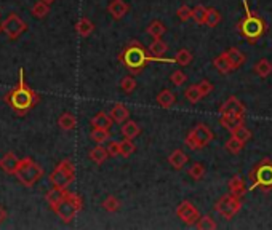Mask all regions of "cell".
Masks as SVG:
<instances>
[{
	"label": "cell",
	"mask_w": 272,
	"mask_h": 230,
	"mask_svg": "<svg viewBox=\"0 0 272 230\" xmlns=\"http://www.w3.org/2000/svg\"><path fill=\"white\" fill-rule=\"evenodd\" d=\"M109 157H120V141H109L107 144Z\"/></svg>",
	"instance_id": "47"
},
{
	"label": "cell",
	"mask_w": 272,
	"mask_h": 230,
	"mask_svg": "<svg viewBox=\"0 0 272 230\" xmlns=\"http://www.w3.org/2000/svg\"><path fill=\"white\" fill-rule=\"evenodd\" d=\"M50 13V7H48V3H45V2H37L36 5L32 7V15L36 16V18H45Z\"/></svg>",
	"instance_id": "42"
},
{
	"label": "cell",
	"mask_w": 272,
	"mask_h": 230,
	"mask_svg": "<svg viewBox=\"0 0 272 230\" xmlns=\"http://www.w3.org/2000/svg\"><path fill=\"white\" fill-rule=\"evenodd\" d=\"M135 152H136V146H135V142H133V139H126L125 137L124 141H120V157L128 158Z\"/></svg>",
	"instance_id": "36"
},
{
	"label": "cell",
	"mask_w": 272,
	"mask_h": 230,
	"mask_svg": "<svg viewBox=\"0 0 272 230\" xmlns=\"http://www.w3.org/2000/svg\"><path fill=\"white\" fill-rule=\"evenodd\" d=\"M230 134H232V136H235L237 139H239V141H242V142H244V144H247L248 141L251 139V131L247 128V126H245V123H242V125H239V126H237V128H235L234 131H230Z\"/></svg>",
	"instance_id": "35"
},
{
	"label": "cell",
	"mask_w": 272,
	"mask_h": 230,
	"mask_svg": "<svg viewBox=\"0 0 272 230\" xmlns=\"http://www.w3.org/2000/svg\"><path fill=\"white\" fill-rule=\"evenodd\" d=\"M103 208L107 212H117L120 210V200L114 195H109V197L103 201Z\"/></svg>",
	"instance_id": "41"
},
{
	"label": "cell",
	"mask_w": 272,
	"mask_h": 230,
	"mask_svg": "<svg viewBox=\"0 0 272 230\" xmlns=\"http://www.w3.org/2000/svg\"><path fill=\"white\" fill-rule=\"evenodd\" d=\"M42 2H45V3H48V5H51L55 2V0H42Z\"/></svg>",
	"instance_id": "49"
},
{
	"label": "cell",
	"mask_w": 272,
	"mask_h": 230,
	"mask_svg": "<svg viewBox=\"0 0 272 230\" xmlns=\"http://www.w3.org/2000/svg\"><path fill=\"white\" fill-rule=\"evenodd\" d=\"M173 59H175V64L181 66V67L183 66H189L190 61H192V53H190V51L186 50V48H181V50L176 51V55H175Z\"/></svg>",
	"instance_id": "32"
},
{
	"label": "cell",
	"mask_w": 272,
	"mask_h": 230,
	"mask_svg": "<svg viewBox=\"0 0 272 230\" xmlns=\"http://www.w3.org/2000/svg\"><path fill=\"white\" fill-rule=\"evenodd\" d=\"M120 131H122L124 137H126V139H135L136 136H140L141 128H140V125L136 122H133V120H126L125 123H122Z\"/></svg>",
	"instance_id": "24"
},
{
	"label": "cell",
	"mask_w": 272,
	"mask_h": 230,
	"mask_svg": "<svg viewBox=\"0 0 272 230\" xmlns=\"http://www.w3.org/2000/svg\"><path fill=\"white\" fill-rule=\"evenodd\" d=\"M2 31L7 34L11 40H16L26 31V24H24V21L20 19L16 15H10L8 18L2 22Z\"/></svg>",
	"instance_id": "11"
},
{
	"label": "cell",
	"mask_w": 272,
	"mask_h": 230,
	"mask_svg": "<svg viewBox=\"0 0 272 230\" xmlns=\"http://www.w3.org/2000/svg\"><path fill=\"white\" fill-rule=\"evenodd\" d=\"M188 162H189V157L181 151V149H176V151H173V152L170 153V157H168V163H170L175 170L184 168V166L188 165Z\"/></svg>",
	"instance_id": "20"
},
{
	"label": "cell",
	"mask_w": 272,
	"mask_h": 230,
	"mask_svg": "<svg viewBox=\"0 0 272 230\" xmlns=\"http://www.w3.org/2000/svg\"><path fill=\"white\" fill-rule=\"evenodd\" d=\"M95 29V24L91 22L88 18H80L77 21V24H75V31L80 37H88L91 32H93Z\"/></svg>",
	"instance_id": "28"
},
{
	"label": "cell",
	"mask_w": 272,
	"mask_h": 230,
	"mask_svg": "<svg viewBox=\"0 0 272 230\" xmlns=\"http://www.w3.org/2000/svg\"><path fill=\"white\" fill-rule=\"evenodd\" d=\"M66 193H67L66 189H60V187H53V189H51V191L47 193V203L50 205V208L55 210L56 206L66 198Z\"/></svg>",
	"instance_id": "21"
},
{
	"label": "cell",
	"mask_w": 272,
	"mask_h": 230,
	"mask_svg": "<svg viewBox=\"0 0 272 230\" xmlns=\"http://www.w3.org/2000/svg\"><path fill=\"white\" fill-rule=\"evenodd\" d=\"M58 125H60L61 130L64 131H71L75 128V125H77V120H75V115L69 114V112H64L58 120Z\"/></svg>",
	"instance_id": "30"
},
{
	"label": "cell",
	"mask_w": 272,
	"mask_h": 230,
	"mask_svg": "<svg viewBox=\"0 0 272 230\" xmlns=\"http://www.w3.org/2000/svg\"><path fill=\"white\" fill-rule=\"evenodd\" d=\"M188 176L194 181H200L205 176V166L204 163H192L190 168H188Z\"/></svg>",
	"instance_id": "37"
},
{
	"label": "cell",
	"mask_w": 272,
	"mask_h": 230,
	"mask_svg": "<svg viewBox=\"0 0 272 230\" xmlns=\"http://www.w3.org/2000/svg\"><path fill=\"white\" fill-rule=\"evenodd\" d=\"M234 115V117H245L247 114V107L237 96H230L228 97L223 106L219 107V115Z\"/></svg>",
	"instance_id": "12"
},
{
	"label": "cell",
	"mask_w": 272,
	"mask_h": 230,
	"mask_svg": "<svg viewBox=\"0 0 272 230\" xmlns=\"http://www.w3.org/2000/svg\"><path fill=\"white\" fill-rule=\"evenodd\" d=\"M248 179L251 181L250 191H256V189H261L264 192L272 191V160L263 158L254 165L248 174Z\"/></svg>",
	"instance_id": "3"
},
{
	"label": "cell",
	"mask_w": 272,
	"mask_h": 230,
	"mask_svg": "<svg viewBox=\"0 0 272 230\" xmlns=\"http://www.w3.org/2000/svg\"><path fill=\"white\" fill-rule=\"evenodd\" d=\"M119 61L122 62L124 67L128 69L130 72L140 74L150 61H155V58L150 55L149 51H146V48H144L138 40H133L128 47L120 53Z\"/></svg>",
	"instance_id": "1"
},
{
	"label": "cell",
	"mask_w": 272,
	"mask_h": 230,
	"mask_svg": "<svg viewBox=\"0 0 272 230\" xmlns=\"http://www.w3.org/2000/svg\"><path fill=\"white\" fill-rule=\"evenodd\" d=\"M91 139L96 144H104V142H109L111 139V133H109V130H104V128H93L91 130Z\"/></svg>",
	"instance_id": "33"
},
{
	"label": "cell",
	"mask_w": 272,
	"mask_h": 230,
	"mask_svg": "<svg viewBox=\"0 0 272 230\" xmlns=\"http://www.w3.org/2000/svg\"><path fill=\"white\" fill-rule=\"evenodd\" d=\"M207 11H208V8L204 7V5H197V7H194V10H192V19H194V22H197V24H200V26H205Z\"/></svg>",
	"instance_id": "39"
},
{
	"label": "cell",
	"mask_w": 272,
	"mask_h": 230,
	"mask_svg": "<svg viewBox=\"0 0 272 230\" xmlns=\"http://www.w3.org/2000/svg\"><path fill=\"white\" fill-rule=\"evenodd\" d=\"M88 155H90V160H91V162L96 163V165H103V163L109 158L107 149H104V147L101 146V144H98V146H96L95 149H91Z\"/></svg>",
	"instance_id": "25"
},
{
	"label": "cell",
	"mask_w": 272,
	"mask_h": 230,
	"mask_svg": "<svg viewBox=\"0 0 272 230\" xmlns=\"http://www.w3.org/2000/svg\"><path fill=\"white\" fill-rule=\"evenodd\" d=\"M197 86H199L200 93H202V96H204V97L210 95L211 91H213V88H215L210 80H200V82L197 83Z\"/></svg>",
	"instance_id": "46"
},
{
	"label": "cell",
	"mask_w": 272,
	"mask_h": 230,
	"mask_svg": "<svg viewBox=\"0 0 272 230\" xmlns=\"http://www.w3.org/2000/svg\"><path fill=\"white\" fill-rule=\"evenodd\" d=\"M80 210H82V198H80L77 193L67 192L66 198L63 200L53 211L60 216V219L63 222H71L74 217L77 216V212Z\"/></svg>",
	"instance_id": "5"
},
{
	"label": "cell",
	"mask_w": 272,
	"mask_h": 230,
	"mask_svg": "<svg viewBox=\"0 0 272 230\" xmlns=\"http://www.w3.org/2000/svg\"><path fill=\"white\" fill-rule=\"evenodd\" d=\"M155 99H157V104L162 107V109H170V107H173L176 104V96H175V93H173L171 90H168V88H164L160 91V93L157 95V97H155Z\"/></svg>",
	"instance_id": "19"
},
{
	"label": "cell",
	"mask_w": 272,
	"mask_h": 230,
	"mask_svg": "<svg viewBox=\"0 0 272 230\" xmlns=\"http://www.w3.org/2000/svg\"><path fill=\"white\" fill-rule=\"evenodd\" d=\"M240 210H242V198L235 197V195H232L230 192L223 195L215 205V211L226 221L232 219L234 216L239 214Z\"/></svg>",
	"instance_id": "8"
},
{
	"label": "cell",
	"mask_w": 272,
	"mask_h": 230,
	"mask_svg": "<svg viewBox=\"0 0 272 230\" xmlns=\"http://www.w3.org/2000/svg\"><path fill=\"white\" fill-rule=\"evenodd\" d=\"M176 16L183 22H186L189 19H192V8H189L188 5H183V7H179L178 11H176Z\"/></svg>",
	"instance_id": "45"
},
{
	"label": "cell",
	"mask_w": 272,
	"mask_h": 230,
	"mask_svg": "<svg viewBox=\"0 0 272 230\" xmlns=\"http://www.w3.org/2000/svg\"><path fill=\"white\" fill-rule=\"evenodd\" d=\"M213 139H215V134H213L210 126L205 123H197L192 130H189L184 144L190 151H202L207 146H210Z\"/></svg>",
	"instance_id": "4"
},
{
	"label": "cell",
	"mask_w": 272,
	"mask_h": 230,
	"mask_svg": "<svg viewBox=\"0 0 272 230\" xmlns=\"http://www.w3.org/2000/svg\"><path fill=\"white\" fill-rule=\"evenodd\" d=\"M253 71L258 77H261V78L269 77L272 74V62L269 59H266V58H263V59H259L256 64H254Z\"/></svg>",
	"instance_id": "27"
},
{
	"label": "cell",
	"mask_w": 272,
	"mask_h": 230,
	"mask_svg": "<svg viewBox=\"0 0 272 230\" xmlns=\"http://www.w3.org/2000/svg\"><path fill=\"white\" fill-rule=\"evenodd\" d=\"M111 117H112V120L115 123H125L126 120H130V111L128 109H126L124 104H115V106H112V109H111Z\"/></svg>",
	"instance_id": "22"
},
{
	"label": "cell",
	"mask_w": 272,
	"mask_h": 230,
	"mask_svg": "<svg viewBox=\"0 0 272 230\" xmlns=\"http://www.w3.org/2000/svg\"><path fill=\"white\" fill-rule=\"evenodd\" d=\"M20 163L21 160L13 152H7L0 158V170L3 172H8V174H16V171L20 170Z\"/></svg>",
	"instance_id": "14"
},
{
	"label": "cell",
	"mask_w": 272,
	"mask_h": 230,
	"mask_svg": "<svg viewBox=\"0 0 272 230\" xmlns=\"http://www.w3.org/2000/svg\"><path fill=\"white\" fill-rule=\"evenodd\" d=\"M244 146H245L244 142L239 141L235 136L230 134V137H229V139L226 141V144H224V149H226V151H228L229 153L237 155V153H240V152H242V149H244Z\"/></svg>",
	"instance_id": "31"
},
{
	"label": "cell",
	"mask_w": 272,
	"mask_h": 230,
	"mask_svg": "<svg viewBox=\"0 0 272 230\" xmlns=\"http://www.w3.org/2000/svg\"><path fill=\"white\" fill-rule=\"evenodd\" d=\"M226 56H228V59L229 62L232 64L234 67V71L235 69H240L242 66L245 64V61H247V58H245V53H242V50L240 48H237V47H230L224 51Z\"/></svg>",
	"instance_id": "17"
},
{
	"label": "cell",
	"mask_w": 272,
	"mask_h": 230,
	"mask_svg": "<svg viewBox=\"0 0 272 230\" xmlns=\"http://www.w3.org/2000/svg\"><path fill=\"white\" fill-rule=\"evenodd\" d=\"M242 123H245L244 117H234V115H224V114L219 117V125H221L224 130H228L229 133L230 131H234L237 126Z\"/></svg>",
	"instance_id": "23"
},
{
	"label": "cell",
	"mask_w": 272,
	"mask_h": 230,
	"mask_svg": "<svg viewBox=\"0 0 272 230\" xmlns=\"http://www.w3.org/2000/svg\"><path fill=\"white\" fill-rule=\"evenodd\" d=\"M147 51L155 58V62H175V59H167V58H164L167 51H168V45L160 38H154V42L149 45Z\"/></svg>",
	"instance_id": "13"
},
{
	"label": "cell",
	"mask_w": 272,
	"mask_h": 230,
	"mask_svg": "<svg viewBox=\"0 0 272 230\" xmlns=\"http://www.w3.org/2000/svg\"><path fill=\"white\" fill-rule=\"evenodd\" d=\"M90 123L93 128H104V130H111V126L114 123V120L111 117V114H106V112H98L95 114L93 117H91Z\"/></svg>",
	"instance_id": "18"
},
{
	"label": "cell",
	"mask_w": 272,
	"mask_h": 230,
	"mask_svg": "<svg viewBox=\"0 0 272 230\" xmlns=\"http://www.w3.org/2000/svg\"><path fill=\"white\" fill-rule=\"evenodd\" d=\"M74 177H75V166L71 160L66 158L50 174V182L53 184V187L67 189L69 184L74 181Z\"/></svg>",
	"instance_id": "7"
},
{
	"label": "cell",
	"mask_w": 272,
	"mask_h": 230,
	"mask_svg": "<svg viewBox=\"0 0 272 230\" xmlns=\"http://www.w3.org/2000/svg\"><path fill=\"white\" fill-rule=\"evenodd\" d=\"M219 22H221V13H219L216 8H208L205 26L207 27H215V26L219 24Z\"/></svg>",
	"instance_id": "40"
},
{
	"label": "cell",
	"mask_w": 272,
	"mask_h": 230,
	"mask_svg": "<svg viewBox=\"0 0 272 230\" xmlns=\"http://www.w3.org/2000/svg\"><path fill=\"white\" fill-rule=\"evenodd\" d=\"M244 7L247 10V16L239 22V32L250 43H254L256 40H259L264 36L266 31H268V22H266L261 16L251 13L250 8H248L247 0H244Z\"/></svg>",
	"instance_id": "2"
},
{
	"label": "cell",
	"mask_w": 272,
	"mask_h": 230,
	"mask_svg": "<svg viewBox=\"0 0 272 230\" xmlns=\"http://www.w3.org/2000/svg\"><path fill=\"white\" fill-rule=\"evenodd\" d=\"M176 216H178V219H181L186 226H194V224H197V221L200 219V212L197 210V206L194 203H190L189 200H184L178 205Z\"/></svg>",
	"instance_id": "10"
},
{
	"label": "cell",
	"mask_w": 272,
	"mask_h": 230,
	"mask_svg": "<svg viewBox=\"0 0 272 230\" xmlns=\"http://www.w3.org/2000/svg\"><path fill=\"white\" fill-rule=\"evenodd\" d=\"M195 227L199 230H215L216 229V222L211 219L210 216H200V219L195 224Z\"/></svg>",
	"instance_id": "43"
},
{
	"label": "cell",
	"mask_w": 272,
	"mask_h": 230,
	"mask_svg": "<svg viewBox=\"0 0 272 230\" xmlns=\"http://www.w3.org/2000/svg\"><path fill=\"white\" fill-rule=\"evenodd\" d=\"M184 97L190 102V104H197V102L202 99V93H200V90H199V86L197 85H190L186 88V91H184Z\"/></svg>",
	"instance_id": "34"
},
{
	"label": "cell",
	"mask_w": 272,
	"mask_h": 230,
	"mask_svg": "<svg viewBox=\"0 0 272 230\" xmlns=\"http://www.w3.org/2000/svg\"><path fill=\"white\" fill-rule=\"evenodd\" d=\"M213 66H215V69H216L219 74H229L230 71H234V67L229 62L226 53H221L219 56H216L215 59H213Z\"/></svg>",
	"instance_id": "26"
},
{
	"label": "cell",
	"mask_w": 272,
	"mask_h": 230,
	"mask_svg": "<svg viewBox=\"0 0 272 230\" xmlns=\"http://www.w3.org/2000/svg\"><path fill=\"white\" fill-rule=\"evenodd\" d=\"M136 86H138V82L135 80V77H131V76H125L122 80H120V90L126 95L133 93V91L136 90Z\"/></svg>",
	"instance_id": "38"
},
{
	"label": "cell",
	"mask_w": 272,
	"mask_h": 230,
	"mask_svg": "<svg viewBox=\"0 0 272 230\" xmlns=\"http://www.w3.org/2000/svg\"><path fill=\"white\" fill-rule=\"evenodd\" d=\"M5 219H7V211H5V208L2 205H0V224H2Z\"/></svg>",
	"instance_id": "48"
},
{
	"label": "cell",
	"mask_w": 272,
	"mask_h": 230,
	"mask_svg": "<svg viewBox=\"0 0 272 230\" xmlns=\"http://www.w3.org/2000/svg\"><path fill=\"white\" fill-rule=\"evenodd\" d=\"M10 102H11V106H13L15 111H18V112H26L27 109L32 106L34 95H32L31 90L26 88L22 80H21V86H20V88L15 90L13 93L10 95Z\"/></svg>",
	"instance_id": "9"
},
{
	"label": "cell",
	"mask_w": 272,
	"mask_h": 230,
	"mask_svg": "<svg viewBox=\"0 0 272 230\" xmlns=\"http://www.w3.org/2000/svg\"><path fill=\"white\" fill-rule=\"evenodd\" d=\"M0 31H2V26H0Z\"/></svg>",
	"instance_id": "50"
},
{
	"label": "cell",
	"mask_w": 272,
	"mask_h": 230,
	"mask_svg": "<svg viewBox=\"0 0 272 230\" xmlns=\"http://www.w3.org/2000/svg\"><path fill=\"white\" fill-rule=\"evenodd\" d=\"M42 174H43L42 166L37 165V163H34L31 158L21 160L20 170L16 171V177H18L20 182L22 184V186H26V187H32L34 184H36L40 177H42Z\"/></svg>",
	"instance_id": "6"
},
{
	"label": "cell",
	"mask_w": 272,
	"mask_h": 230,
	"mask_svg": "<svg viewBox=\"0 0 272 230\" xmlns=\"http://www.w3.org/2000/svg\"><path fill=\"white\" fill-rule=\"evenodd\" d=\"M107 11L114 19H122L130 11V5L125 0H111V3L107 5Z\"/></svg>",
	"instance_id": "15"
},
{
	"label": "cell",
	"mask_w": 272,
	"mask_h": 230,
	"mask_svg": "<svg viewBox=\"0 0 272 230\" xmlns=\"http://www.w3.org/2000/svg\"><path fill=\"white\" fill-rule=\"evenodd\" d=\"M228 187H229V192L235 195V197L242 198L247 193V184H245V179L240 174H235L230 177L228 182Z\"/></svg>",
	"instance_id": "16"
},
{
	"label": "cell",
	"mask_w": 272,
	"mask_h": 230,
	"mask_svg": "<svg viewBox=\"0 0 272 230\" xmlns=\"http://www.w3.org/2000/svg\"><path fill=\"white\" fill-rule=\"evenodd\" d=\"M170 80H171V83L175 85V86H181L186 83V80H188V76L184 74L181 69H178V71L175 72H171V76H170Z\"/></svg>",
	"instance_id": "44"
},
{
	"label": "cell",
	"mask_w": 272,
	"mask_h": 230,
	"mask_svg": "<svg viewBox=\"0 0 272 230\" xmlns=\"http://www.w3.org/2000/svg\"><path fill=\"white\" fill-rule=\"evenodd\" d=\"M146 32H147L152 38H162V36H164V34L167 32V27H165V24H164L162 21L155 19V21H152V22H150V24L147 26Z\"/></svg>",
	"instance_id": "29"
}]
</instances>
